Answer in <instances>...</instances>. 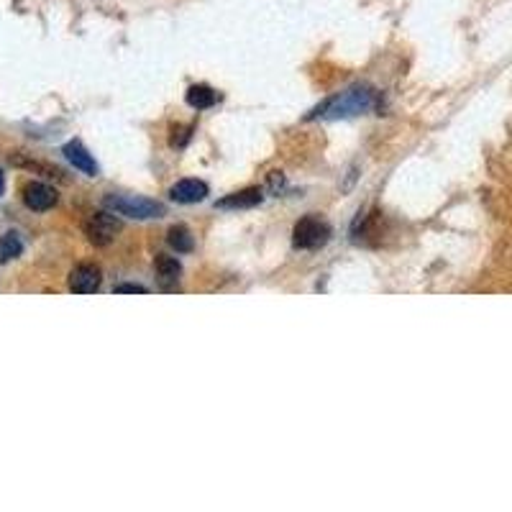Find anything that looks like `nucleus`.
<instances>
[{
    "instance_id": "nucleus-1",
    "label": "nucleus",
    "mask_w": 512,
    "mask_h": 512,
    "mask_svg": "<svg viewBox=\"0 0 512 512\" xmlns=\"http://www.w3.org/2000/svg\"><path fill=\"white\" fill-rule=\"evenodd\" d=\"M379 108V93L369 85H356V88L344 90V93L333 95V98L323 100V103L315 108L308 116V121L313 118H326V121H338V118H354L364 116V113H372Z\"/></svg>"
},
{
    "instance_id": "nucleus-2",
    "label": "nucleus",
    "mask_w": 512,
    "mask_h": 512,
    "mask_svg": "<svg viewBox=\"0 0 512 512\" xmlns=\"http://www.w3.org/2000/svg\"><path fill=\"white\" fill-rule=\"evenodd\" d=\"M103 205L116 216L134 218V221H154V218H162L167 213V208L159 200L141 198V195H116V192H111V195L103 198Z\"/></svg>"
},
{
    "instance_id": "nucleus-3",
    "label": "nucleus",
    "mask_w": 512,
    "mask_h": 512,
    "mask_svg": "<svg viewBox=\"0 0 512 512\" xmlns=\"http://www.w3.org/2000/svg\"><path fill=\"white\" fill-rule=\"evenodd\" d=\"M123 231V223L118 221L116 213L111 210H98V213H90L88 221H85V236L93 246H111L118 239V233Z\"/></svg>"
},
{
    "instance_id": "nucleus-4",
    "label": "nucleus",
    "mask_w": 512,
    "mask_h": 512,
    "mask_svg": "<svg viewBox=\"0 0 512 512\" xmlns=\"http://www.w3.org/2000/svg\"><path fill=\"white\" fill-rule=\"evenodd\" d=\"M328 239H331V226H328L323 218H315V216L297 221L295 231H292V244H295V249H305V251L320 249V246L328 244Z\"/></svg>"
},
{
    "instance_id": "nucleus-5",
    "label": "nucleus",
    "mask_w": 512,
    "mask_h": 512,
    "mask_svg": "<svg viewBox=\"0 0 512 512\" xmlns=\"http://www.w3.org/2000/svg\"><path fill=\"white\" fill-rule=\"evenodd\" d=\"M24 203L34 213H47L59 203V192L47 182H26L24 185Z\"/></svg>"
},
{
    "instance_id": "nucleus-6",
    "label": "nucleus",
    "mask_w": 512,
    "mask_h": 512,
    "mask_svg": "<svg viewBox=\"0 0 512 512\" xmlns=\"http://www.w3.org/2000/svg\"><path fill=\"white\" fill-rule=\"evenodd\" d=\"M100 282H103V272L98 264H77L70 272V290L75 295H93L100 290Z\"/></svg>"
},
{
    "instance_id": "nucleus-7",
    "label": "nucleus",
    "mask_w": 512,
    "mask_h": 512,
    "mask_svg": "<svg viewBox=\"0 0 512 512\" xmlns=\"http://www.w3.org/2000/svg\"><path fill=\"white\" fill-rule=\"evenodd\" d=\"M62 154L67 157V162L77 169V172H82V175H88V177L100 175L98 162H95L93 154H90L88 149L80 144V141H70V144H64Z\"/></svg>"
},
{
    "instance_id": "nucleus-8",
    "label": "nucleus",
    "mask_w": 512,
    "mask_h": 512,
    "mask_svg": "<svg viewBox=\"0 0 512 512\" xmlns=\"http://www.w3.org/2000/svg\"><path fill=\"white\" fill-rule=\"evenodd\" d=\"M154 274H157V280H159V285H162V290L172 292V290H177V285H180L182 264L177 262L175 256L157 254V259H154Z\"/></svg>"
},
{
    "instance_id": "nucleus-9",
    "label": "nucleus",
    "mask_w": 512,
    "mask_h": 512,
    "mask_svg": "<svg viewBox=\"0 0 512 512\" xmlns=\"http://www.w3.org/2000/svg\"><path fill=\"white\" fill-rule=\"evenodd\" d=\"M208 185L203 180H180L177 185H172L169 190V198L175 200V203L182 205H192V203H203L208 198Z\"/></svg>"
},
{
    "instance_id": "nucleus-10",
    "label": "nucleus",
    "mask_w": 512,
    "mask_h": 512,
    "mask_svg": "<svg viewBox=\"0 0 512 512\" xmlns=\"http://www.w3.org/2000/svg\"><path fill=\"white\" fill-rule=\"evenodd\" d=\"M264 200V192L259 187H246V190L233 192L228 198L218 200L216 208L223 210H241V208H256V205H262Z\"/></svg>"
},
{
    "instance_id": "nucleus-11",
    "label": "nucleus",
    "mask_w": 512,
    "mask_h": 512,
    "mask_svg": "<svg viewBox=\"0 0 512 512\" xmlns=\"http://www.w3.org/2000/svg\"><path fill=\"white\" fill-rule=\"evenodd\" d=\"M11 164H16V167L29 169V172H34V175L49 177V180L67 182V175H64L62 169L54 167V164H49V162H39V159L24 157V154H13V157H11Z\"/></svg>"
},
{
    "instance_id": "nucleus-12",
    "label": "nucleus",
    "mask_w": 512,
    "mask_h": 512,
    "mask_svg": "<svg viewBox=\"0 0 512 512\" xmlns=\"http://www.w3.org/2000/svg\"><path fill=\"white\" fill-rule=\"evenodd\" d=\"M216 103L218 93L213 88H208V85H192V88L187 90V105L195 108V111H208V108H213Z\"/></svg>"
},
{
    "instance_id": "nucleus-13",
    "label": "nucleus",
    "mask_w": 512,
    "mask_h": 512,
    "mask_svg": "<svg viewBox=\"0 0 512 512\" xmlns=\"http://www.w3.org/2000/svg\"><path fill=\"white\" fill-rule=\"evenodd\" d=\"M167 244L177 251V254H190L195 249V239L187 226H172L167 231Z\"/></svg>"
},
{
    "instance_id": "nucleus-14",
    "label": "nucleus",
    "mask_w": 512,
    "mask_h": 512,
    "mask_svg": "<svg viewBox=\"0 0 512 512\" xmlns=\"http://www.w3.org/2000/svg\"><path fill=\"white\" fill-rule=\"evenodd\" d=\"M24 251V241L18 236L16 231H8L3 239H0V264H8L13 262L16 256H21Z\"/></svg>"
},
{
    "instance_id": "nucleus-15",
    "label": "nucleus",
    "mask_w": 512,
    "mask_h": 512,
    "mask_svg": "<svg viewBox=\"0 0 512 512\" xmlns=\"http://www.w3.org/2000/svg\"><path fill=\"white\" fill-rule=\"evenodd\" d=\"M116 295H146V287L131 285V282H123V285H116Z\"/></svg>"
},
{
    "instance_id": "nucleus-16",
    "label": "nucleus",
    "mask_w": 512,
    "mask_h": 512,
    "mask_svg": "<svg viewBox=\"0 0 512 512\" xmlns=\"http://www.w3.org/2000/svg\"><path fill=\"white\" fill-rule=\"evenodd\" d=\"M282 185H285V177H282V172H269V190L280 192Z\"/></svg>"
},
{
    "instance_id": "nucleus-17",
    "label": "nucleus",
    "mask_w": 512,
    "mask_h": 512,
    "mask_svg": "<svg viewBox=\"0 0 512 512\" xmlns=\"http://www.w3.org/2000/svg\"><path fill=\"white\" fill-rule=\"evenodd\" d=\"M3 190H6V177H3V172H0V195H3Z\"/></svg>"
}]
</instances>
